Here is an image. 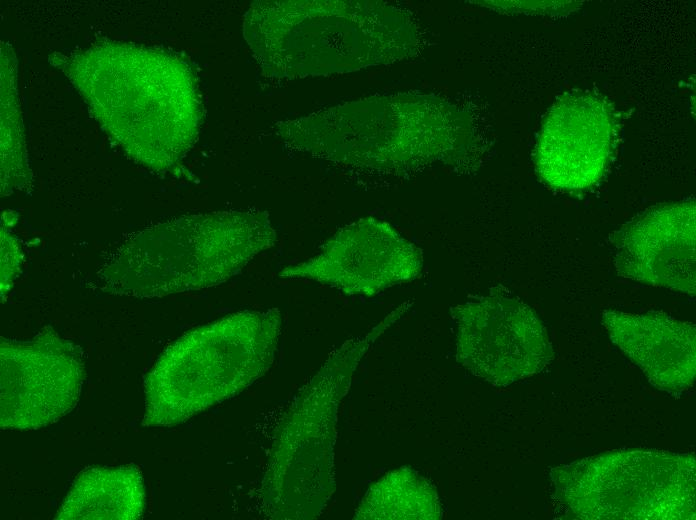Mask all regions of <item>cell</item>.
Instances as JSON below:
<instances>
[{"label":"cell","mask_w":696,"mask_h":520,"mask_svg":"<svg viewBox=\"0 0 696 520\" xmlns=\"http://www.w3.org/2000/svg\"><path fill=\"white\" fill-rule=\"evenodd\" d=\"M380 15L368 2L260 0L244 15L243 35L268 76L348 71L380 59Z\"/></svg>","instance_id":"cell-4"},{"label":"cell","mask_w":696,"mask_h":520,"mask_svg":"<svg viewBox=\"0 0 696 520\" xmlns=\"http://www.w3.org/2000/svg\"><path fill=\"white\" fill-rule=\"evenodd\" d=\"M276 242L264 211L186 216L122 244L101 277L109 290L138 298L200 290L226 282Z\"/></svg>","instance_id":"cell-1"},{"label":"cell","mask_w":696,"mask_h":520,"mask_svg":"<svg viewBox=\"0 0 696 520\" xmlns=\"http://www.w3.org/2000/svg\"><path fill=\"white\" fill-rule=\"evenodd\" d=\"M618 119L599 94L562 95L549 110L535 149V167L551 188L578 192L604 176L615 152Z\"/></svg>","instance_id":"cell-9"},{"label":"cell","mask_w":696,"mask_h":520,"mask_svg":"<svg viewBox=\"0 0 696 520\" xmlns=\"http://www.w3.org/2000/svg\"><path fill=\"white\" fill-rule=\"evenodd\" d=\"M278 309L248 310L196 328L170 345L144 383L146 427H172L250 387L271 367Z\"/></svg>","instance_id":"cell-2"},{"label":"cell","mask_w":696,"mask_h":520,"mask_svg":"<svg viewBox=\"0 0 696 520\" xmlns=\"http://www.w3.org/2000/svg\"><path fill=\"white\" fill-rule=\"evenodd\" d=\"M556 497L581 519H695V458L655 450L593 456L551 471Z\"/></svg>","instance_id":"cell-5"},{"label":"cell","mask_w":696,"mask_h":520,"mask_svg":"<svg viewBox=\"0 0 696 520\" xmlns=\"http://www.w3.org/2000/svg\"><path fill=\"white\" fill-rule=\"evenodd\" d=\"M694 201L661 205L616 231L613 262L625 278L695 295Z\"/></svg>","instance_id":"cell-10"},{"label":"cell","mask_w":696,"mask_h":520,"mask_svg":"<svg viewBox=\"0 0 696 520\" xmlns=\"http://www.w3.org/2000/svg\"><path fill=\"white\" fill-rule=\"evenodd\" d=\"M146 506L142 473L134 465L92 467L72 483L56 520H134Z\"/></svg>","instance_id":"cell-12"},{"label":"cell","mask_w":696,"mask_h":520,"mask_svg":"<svg viewBox=\"0 0 696 520\" xmlns=\"http://www.w3.org/2000/svg\"><path fill=\"white\" fill-rule=\"evenodd\" d=\"M421 250L387 222L360 219L330 238L308 260L285 267L279 277L309 279L348 295L372 296L421 274Z\"/></svg>","instance_id":"cell-8"},{"label":"cell","mask_w":696,"mask_h":520,"mask_svg":"<svg viewBox=\"0 0 696 520\" xmlns=\"http://www.w3.org/2000/svg\"><path fill=\"white\" fill-rule=\"evenodd\" d=\"M3 429H39L57 422L77 405L85 368L75 344L51 328L28 341L1 338Z\"/></svg>","instance_id":"cell-7"},{"label":"cell","mask_w":696,"mask_h":520,"mask_svg":"<svg viewBox=\"0 0 696 520\" xmlns=\"http://www.w3.org/2000/svg\"><path fill=\"white\" fill-rule=\"evenodd\" d=\"M441 505L434 487L417 472L402 467L371 486L355 519H439Z\"/></svg>","instance_id":"cell-13"},{"label":"cell","mask_w":696,"mask_h":520,"mask_svg":"<svg viewBox=\"0 0 696 520\" xmlns=\"http://www.w3.org/2000/svg\"><path fill=\"white\" fill-rule=\"evenodd\" d=\"M451 315L458 363L495 386L536 374L553 359L548 334L535 312L498 289L452 307Z\"/></svg>","instance_id":"cell-6"},{"label":"cell","mask_w":696,"mask_h":520,"mask_svg":"<svg viewBox=\"0 0 696 520\" xmlns=\"http://www.w3.org/2000/svg\"><path fill=\"white\" fill-rule=\"evenodd\" d=\"M602 323L612 342L655 388L677 395L692 386L696 375L694 324L662 312L618 310L603 311Z\"/></svg>","instance_id":"cell-11"},{"label":"cell","mask_w":696,"mask_h":520,"mask_svg":"<svg viewBox=\"0 0 696 520\" xmlns=\"http://www.w3.org/2000/svg\"><path fill=\"white\" fill-rule=\"evenodd\" d=\"M2 265H1V291L7 290V286L16 277V270L20 263L19 248L12 242L11 238L2 236Z\"/></svg>","instance_id":"cell-14"},{"label":"cell","mask_w":696,"mask_h":520,"mask_svg":"<svg viewBox=\"0 0 696 520\" xmlns=\"http://www.w3.org/2000/svg\"><path fill=\"white\" fill-rule=\"evenodd\" d=\"M399 306L363 336L335 350L302 388L281 420L261 486L262 509L272 519H312L334 488L333 447L337 412L359 362L394 322Z\"/></svg>","instance_id":"cell-3"}]
</instances>
